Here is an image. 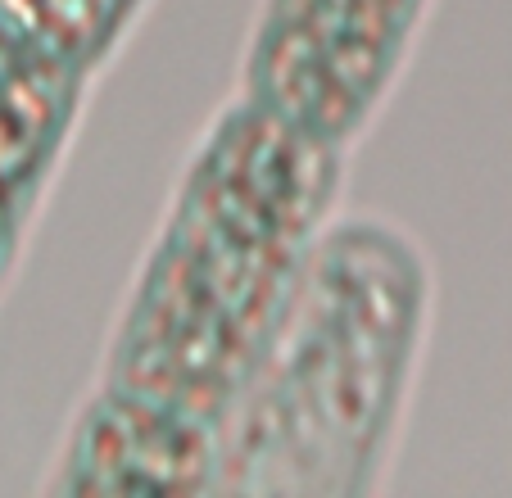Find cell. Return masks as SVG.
Masks as SVG:
<instances>
[{"label":"cell","instance_id":"4","mask_svg":"<svg viewBox=\"0 0 512 498\" xmlns=\"http://www.w3.org/2000/svg\"><path fill=\"white\" fill-rule=\"evenodd\" d=\"M136 10L141 0H0V32L87 68L114 46Z\"/></svg>","mask_w":512,"mask_h":498},{"label":"cell","instance_id":"2","mask_svg":"<svg viewBox=\"0 0 512 498\" xmlns=\"http://www.w3.org/2000/svg\"><path fill=\"white\" fill-rule=\"evenodd\" d=\"M422 336V268L381 227L318 236L213 440L204 485L363 494L386 462Z\"/></svg>","mask_w":512,"mask_h":498},{"label":"cell","instance_id":"3","mask_svg":"<svg viewBox=\"0 0 512 498\" xmlns=\"http://www.w3.org/2000/svg\"><path fill=\"white\" fill-rule=\"evenodd\" d=\"M82 68L0 32V263L46 186L78 109Z\"/></svg>","mask_w":512,"mask_h":498},{"label":"cell","instance_id":"1","mask_svg":"<svg viewBox=\"0 0 512 498\" xmlns=\"http://www.w3.org/2000/svg\"><path fill=\"white\" fill-rule=\"evenodd\" d=\"M331 200V141L250 100L209 136L109 354L78 462L100 489L209 480L213 440L300 281Z\"/></svg>","mask_w":512,"mask_h":498}]
</instances>
